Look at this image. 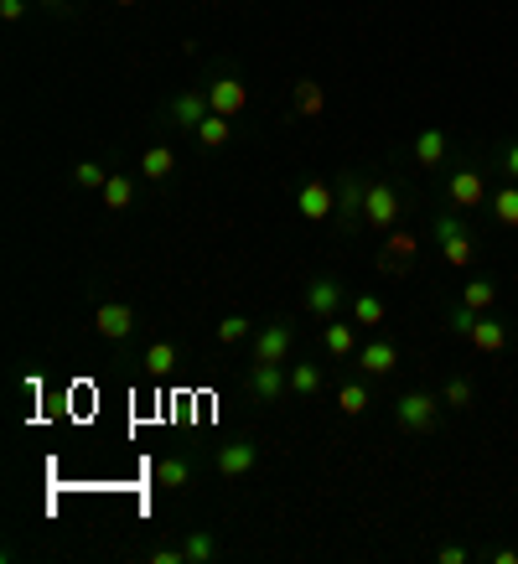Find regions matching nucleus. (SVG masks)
<instances>
[{
  "instance_id": "f257e3e1",
  "label": "nucleus",
  "mask_w": 518,
  "mask_h": 564,
  "mask_svg": "<svg viewBox=\"0 0 518 564\" xmlns=\"http://www.w3.org/2000/svg\"><path fill=\"white\" fill-rule=\"evenodd\" d=\"M394 415H399V430H415V436H425V430H436L440 399H436V394H425V388H415V394H405V399L394 404Z\"/></svg>"
},
{
  "instance_id": "f03ea898",
  "label": "nucleus",
  "mask_w": 518,
  "mask_h": 564,
  "mask_svg": "<svg viewBox=\"0 0 518 564\" xmlns=\"http://www.w3.org/2000/svg\"><path fill=\"white\" fill-rule=\"evenodd\" d=\"M405 212V202H399V192L388 187V181H373L368 197H363V223L373 228H394V218Z\"/></svg>"
},
{
  "instance_id": "7ed1b4c3",
  "label": "nucleus",
  "mask_w": 518,
  "mask_h": 564,
  "mask_svg": "<svg viewBox=\"0 0 518 564\" xmlns=\"http://www.w3.org/2000/svg\"><path fill=\"white\" fill-rule=\"evenodd\" d=\"M446 197H451V208H482L487 202V181L477 166H461V171H451V181H446Z\"/></svg>"
},
{
  "instance_id": "20e7f679",
  "label": "nucleus",
  "mask_w": 518,
  "mask_h": 564,
  "mask_svg": "<svg viewBox=\"0 0 518 564\" xmlns=\"http://www.w3.org/2000/svg\"><path fill=\"white\" fill-rule=\"evenodd\" d=\"M295 208H301V218H306V223H322V218H332V208H337V192H332V187H322V181H306V187H301V197H295Z\"/></svg>"
},
{
  "instance_id": "39448f33",
  "label": "nucleus",
  "mask_w": 518,
  "mask_h": 564,
  "mask_svg": "<svg viewBox=\"0 0 518 564\" xmlns=\"http://www.w3.org/2000/svg\"><path fill=\"white\" fill-rule=\"evenodd\" d=\"M94 332H104V337H130L135 332V311L130 306H119V301H104V306L94 311Z\"/></svg>"
},
{
  "instance_id": "423d86ee",
  "label": "nucleus",
  "mask_w": 518,
  "mask_h": 564,
  "mask_svg": "<svg viewBox=\"0 0 518 564\" xmlns=\"http://www.w3.org/2000/svg\"><path fill=\"white\" fill-rule=\"evenodd\" d=\"M208 114H212L208 88H192V94H177V98H171V119H177V125H187V129H197Z\"/></svg>"
},
{
  "instance_id": "0eeeda50",
  "label": "nucleus",
  "mask_w": 518,
  "mask_h": 564,
  "mask_svg": "<svg viewBox=\"0 0 518 564\" xmlns=\"http://www.w3.org/2000/svg\"><path fill=\"white\" fill-rule=\"evenodd\" d=\"M208 98H212V114H228V119H233V114L249 104V88H243L239 78H218L208 88Z\"/></svg>"
},
{
  "instance_id": "6e6552de",
  "label": "nucleus",
  "mask_w": 518,
  "mask_h": 564,
  "mask_svg": "<svg viewBox=\"0 0 518 564\" xmlns=\"http://www.w3.org/2000/svg\"><path fill=\"white\" fill-rule=\"evenodd\" d=\"M357 363H363V373H373V378H384V373L399 368V347L394 342H363V353H357Z\"/></svg>"
},
{
  "instance_id": "1a4fd4ad",
  "label": "nucleus",
  "mask_w": 518,
  "mask_h": 564,
  "mask_svg": "<svg viewBox=\"0 0 518 564\" xmlns=\"http://www.w3.org/2000/svg\"><path fill=\"white\" fill-rule=\"evenodd\" d=\"M285 353H291V332L285 326H264L254 337V363H285Z\"/></svg>"
},
{
  "instance_id": "9d476101",
  "label": "nucleus",
  "mask_w": 518,
  "mask_h": 564,
  "mask_svg": "<svg viewBox=\"0 0 518 564\" xmlns=\"http://www.w3.org/2000/svg\"><path fill=\"white\" fill-rule=\"evenodd\" d=\"M291 384V373H280V363H254V378H249V388H254V399H280V388Z\"/></svg>"
},
{
  "instance_id": "9b49d317",
  "label": "nucleus",
  "mask_w": 518,
  "mask_h": 564,
  "mask_svg": "<svg viewBox=\"0 0 518 564\" xmlns=\"http://www.w3.org/2000/svg\"><path fill=\"white\" fill-rule=\"evenodd\" d=\"M467 342L477 347V353H502V347H508V326H498L492 316H477V326H471Z\"/></svg>"
},
{
  "instance_id": "f8f14e48",
  "label": "nucleus",
  "mask_w": 518,
  "mask_h": 564,
  "mask_svg": "<svg viewBox=\"0 0 518 564\" xmlns=\"http://www.w3.org/2000/svg\"><path fill=\"white\" fill-rule=\"evenodd\" d=\"M446 161V129H420L415 135V166H440Z\"/></svg>"
},
{
  "instance_id": "ddd939ff",
  "label": "nucleus",
  "mask_w": 518,
  "mask_h": 564,
  "mask_svg": "<svg viewBox=\"0 0 518 564\" xmlns=\"http://www.w3.org/2000/svg\"><path fill=\"white\" fill-rule=\"evenodd\" d=\"M218 471H223V477H243V471H254V446H243V440L223 446V451H218Z\"/></svg>"
},
{
  "instance_id": "4468645a",
  "label": "nucleus",
  "mask_w": 518,
  "mask_h": 564,
  "mask_svg": "<svg viewBox=\"0 0 518 564\" xmlns=\"http://www.w3.org/2000/svg\"><path fill=\"white\" fill-rule=\"evenodd\" d=\"M337 306H342V291L332 285V280H316V285L306 291V311H311V316H332Z\"/></svg>"
},
{
  "instance_id": "2eb2a0df",
  "label": "nucleus",
  "mask_w": 518,
  "mask_h": 564,
  "mask_svg": "<svg viewBox=\"0 0 518 564\" xmlns=\"http://www.w3.org/2000/svg\"><path fill=\"white\" fill-rule=\"evenodd\" d=\"M192 135H197V140H202L208 150H218V146H228V135H233V119H228V114H208V119L192 129Z\"/></svg>"
},
{
  "instance_id": "dca6fc26",
  "label": "nucleus",
  "mask_w": 518,
  "mask_h": 564,
  "mask_svg": "<svg viewBox=\"0 0 518 564\" xmlns=\"http://www.w3.org/2000/svg\"><path fill=\"white\" fill-rule=\"evenodd\" d=\"M140 171H146L150 181H166L171 171H177V156H171V146H150L146 156H140Z\"/></svg>"
},
{
  "instance_id": "f3484780",
  "label": "nucleus",
  "mask_w": 518,
  "mask_h": 564,
  "mask_svg": "<svg viewBox=\"0 0 518 564\" xmlns=\"http://www.w3.org/2000/svg\"><path fill=\"white\" fill-rule=\"evenodd\" d=\"M322 342H326V353H332V357H353L357 353V337H353V326H347V322H326Z\"/></svg>"
},
{
  "instance_id": "a211bd4d",
  "label": "nucleus",
  "mask_w": 518,
  "mask_h": 564,
  "mask_svg": "<svg viewBox=\"0 0 518 564\" xmlns=\"http://www.w3.org/2000/svg\"><path fill=\"white\" fill-rule=\"evenodd\" d=\"M492 218H498L502 228H518V181H508V187L492 192Z\"/></svg>"
},
{
  "instance_id": "6ab92c4d",
  "label": "nucleus",
  "mask_w": 518,
  "mask_h": 564,
  "mask_svg": "<svg viewBox=\"0 0 518 564\" xmlns=\"http://www.w3.org/2000/svg\"><path fill=\"white\" fill-rule=\"evenodd\" d=\"M384 249H388L384 270H399V264H409V259H415V249H420V243H415V233H388Z\"/></svg>"
},
{
  "instance_id": "aec40b11",
  "label": "nucleus",
  "mask_w": 518,
  "mask_h": 564,
  "mask_svg": "<svg viewBox=\"0 0 518 564\" xmlns=\"http://www.w3.org/2000/svg\"><path fill=\"white\" fill-rule=\"evenodd\" d=\"M192 482V471H187V461H177V456H166V461H156V487H166V492H177V487Z\"/></svg>"
},
{
  "instance_id": "412c9836",
  "label": "nucleus",
  "mask_w": 518,
  "mask_h": 564,
  "mask_svg": "<svg viewBox=\"0 0 518 564\" xmlns=\"http://www.w3.org/2000/svg\"><path fill=\"white\" fill-rule=\"evenodd\" d=\"M98 192H104V208L125 212L130 202H135V181H130V177H109L104 187H98Z\"/></svg>"
},
{
  "instance_id": "4be33fe9",
  "label": "nucleus",
  "mask_w": 518,
  "mask_h": 564,
  "mask_svg": "<svg viewBox=\"0 0 518 564\" xmlns=\"http://www.w3.org/2000/svg\"><path fill=\"white\" fill-rule=\"evenodd\" d=\"M363 187H357V177H342V187H337V212L342 218H363Z\"/></svg>"
},
{
  "instance_id": "5701e85b",
  "label": "nucleus",
  "mask_w": 518,
  "mask_h": 564,
  "mask_svg": "<svg viewBox=\"0 0 518 564\" xmlns=\"http://www.w3.org/2000/svg\"><path fill=\"white\" fill-rule=\"evenodd\" d=\"M492 301H498V285H492V280H471L467 291H461V306H471L477 316L492 311Z\"/></svg>"
},
{
  "instance_id": "b1692460",
  "label": "nucleus",
  "mask_w": 518,
  "mask_h": 564,
  "mask_svg": "<svg viewBox=\"0 0 518 564\" xmlns=\"http://www.w3.org/2000/svg\"><path fill=\"white\" fill-rule=\"evenodd\" d=\"M146 368L156 373V378H166V373L177 368V347H171V342H150V347H146Z\"/></svg>"
},
{
  "instance_id": "393cba45",
  "label": "nucleus",
  "mask_w": 518,
  "mask_h": 564,
  "mask_svg": "<svg viewBox=\"0 0 518 564\" xmlns=\"http://www.w3.org/2000/svg\"><path fill=\"white\" fill-rule=\"evenodd\" d=\"M295 109H301V114H322V109H326L322 83H311V78H301V83H295Z\"/></svg>"
},
{
  "instance_id": "a878e982",
  "label": "nucleus",
  "mask_w": 518,
  "mask_h": 564,
  "mask_svg": "<svg viewBox=\"0 0 518 564\" xmlns=\"http://www.w3.org/2000/svg\"><path fill=\"white\" fill-rule=\"evenodd\" d=\"M353 322L357 326H384V301H378V295H357V301H353Z\"/></svg>"
},
{
  "instance_id": "bb28decb",
  "label": "nucleus",
  "mask_w": 518,
  "mask_h": 564,
  "mask_svg": "<svg viewBox=\"0 0 518 564\" xmlns=\"http://www.w3.org/2000/svg\"><path fill=\"white\" fill-rule=\"evenodd\" d=\"M291 388H295V394H322V368H316V363H295V368H291Z\"/></svg>"
},
{
  "instance_id": "cd10ccee",
  "label": "nucleus",
  "mask_w": 518,
  "mask_h": 564,
  "mask_svg": "<svg viewBox=\"0 0 518 564\" xmlns=\"http://www.w3.org/2000/svg\"><path fill=\"white\" fill-rule=\"evenodd\" d=\"M181 554H187V564H208L212 554H218V544H212V533H192V538L181 544Z\"/></svg>"
},
{
  "instance_id": "c85d7f7f",
  "label": "nucleus",
  "mask_w": 518,
  "mask_h": 564,
  "mask_svg": "<svg viewBox=\"0 0 518 564\" xmlns=\"http://www.w3.org/2000/svg\"><path fill=\"white\" fill-rule=\"evenodd\" d=\"M440 249H446V264H456V270H461V264H471V239H467V233L440 239Z\"/></svg>"
},
{
  "instance_id": "c756f323",
  "label": "nucleus",
  "mask_w": 518,
  "mask_h": 564,
  "mask_svg": "<svg viewBox=\"0 0 518 564\" xmlns=\"http://www.w3.org/2000/svg\"><path fill=\"white\" fill-rule=\"evenodd\" d=\"M337 404H342V415H363V409H368V388L363 384H347L337 394Z\"/></svg>"
},
{
  "instance_id": "7c9ffc66",
  "label": "nucleus",
  "mask_w": 518,
  "mask_h": 564,
  "mask_svg": "<svg viewBox=\"0 0 518 564\" xmlns=\"http://www.w3.org/2000/svg\"><path fill=\"white\" fill-rule=\"evenodd\" d=\"M249 337V322H243V316H223V322H218V342H223V347H233V342H243Z\"/></svg>"
},
{
  "instance_id": "2f4dec72",
  "label": "nucleus",
  "mask_w": 518,
  "mask_h": 564,
  "mask_svg": "<svg viewBox=\"0 0 518 564\" xmlns=\"http://www.w3.org/2000/svg\"><path fill=\"white\" fill-rule=\"evenodd\" d=\"M73 181H78V187H88V192H94V187H104V166H94V161H78L73 166Z\"/></svg>"
},
{
  "instance_id": "473e14b6",
  "label": "nucleus",
  "mask_w": 518,
  "mask_h": 564,
  "mask_svg": "<svg viewBox=\"0 0 518 564\" xmlns=\"http://www.w3.org/2000/svg\"><path fill=\"white\" fill-rule=\"evenodd\" d=\"M446 326H451L456 337H471V326H477V311H471V306H456V311H446Z\"/></svg>"
},
{
  "instance_id": "72a5a7b5",
  "label": "nucleus",
  "mask_w": 518,
  "mask_h": 564,
  "mask_svg": "<svg viewBox=\"0 0 518 564\" xmlns=\"http://www.w3.org/2000/svg\"><path fill=\"white\" fill-rule=\"evenodd\" d=\"M446 404H451V409H471V384L467 378H446Z\"/></svg>"
},
{
  "instance_id": "f704fd0d",
  "label": "nucleus",
  "mask_w": 518,
  "mask_h": 564,
  "mask_svg": "<svg viewBox=\"0 0 518 564\" xmlns=\"http://www.w3.org/2000/svg\"><path fill=\"white\" fill-rule=\"evenodd\" d=\"M456 233H467L461 218H456V212H440V218H436V239H456Z\"/></svg>"
},
{
  "instance_id": "c9c22d12",
  "label": "nucleus",
  "mask_w": 518,
  "mask_h": 564,
  "mask_svg": "<svg viewBox=\"0 0 518 564\" xmlns=\"http://www.w3.org/2000/svg\"><path fill=\"white\" fill-rule=\"evenodd\" d=\"M0 16H5V21H21V16H26V0H0Z\"/></svg>"
},
{
  "instance_id": "e433bc0d",
  "label": "nucleus",
  "mask_w": 518,
  "mask_h": 564,
  "mask_svg": "<svg viewBox=\"0 0 518 564\" xmlns=\"http://www.w3.org/2000/svg\"><path fill=\"white\" fill-rule=\"evenodd\" d=\"M502 171H508V181H518V140L502 150Z\"/></svg>"
},
{
  "instance_id": "4c0bfd02",
  "label": "nucleus",
  "mask_w": 518,
  "mask_h": 564,
  "mask_svg": "<svg viewBox=\"0 0 518 564\" xmlns=\"http://www.w3.org/2000/svg\"><path fill=\"white\" fill-rule=\"evenodd\" d=\"M150 559H156V564H187V554H181V549H156Z\"/></svg>"
},
{
  "instance_id": "58836bf2",
  "label": "nucleus",
  "mask_w": 518,
  "mask_h": 564,
  "mask_svg": "<svg viewBox=\"0 0 518 564\" xmlns=\"http://www.w3.org/2000/svg\"><path fill=\"white\" fill-rule=\"evenodd\" d=\"M461 559H467V549H456V544L440 549V564H461Z\"/></svg>"
},
{
  "instance_id": "ea45409f",
  "label": "nucleus",
  "mask_w": 518,
  "mask_h": 564,
  "mask_svg": "<svg viewBox=\"0 0 518 564\" xmlns=\"http://www.w3.org/2000/svg\"><path fill=\"white\" fill-rule=\"evenodd\" d=\"M114 5H140V0H114Z\"/></svg>"
},
{
  "instance_id": "a19ab883",
  "label": "nucleus",
  "mask_w": 518,
  "mask_h": 564,
  "mask_svg": "<svg viewBox=\"0 0 518 564\" xmlns=\"http://www.w3.org/2000/svg\"><path fill=\"white\" fill-rule=\"evenodd\" d=\"M42 5H63V0H42Z\"/></svg>"
}]
</instances>
